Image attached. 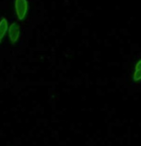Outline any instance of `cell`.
Wrapping results in <instances>:
<instances>
[{
	"label": "cell",
	"mask_w": 141,
	"mask_h": 146,
	"mask_svg": "<svg viewBox=\"0 0 141 146\" xmlns=\"http://www.w3.org/2000/svg\"><path fill=\"white\" fill-rule=\"evenodd\" d=\"M8 28H9V23L6 17L0 18V43L3 41L4 38L6 36V34L8 32Z\"/></svg>",
	"instance_id": "4"
},
{
	"label": "cell",
	"mask_w": 141,
	"mask_h": 146,
	"mask_svg": "<svg viewBox=\"0 0 141 146\" xmlns=\"http://www.w3.org/2000/svg\"><path fill=\"white\" fill-rule=\"evenodd\" d=\"M129 83L134 90H141V53L134 59L130 71Z\"/></svg>",
	"instance_id": "1"
},
{
	"label": "cell",
	"mask_w": 141,
	"mask_h": 146,
	"mask_svg": "<svg viewBox=\"0 0 141 146\" xmlns=\"http://www.w3.org/2000/svg\"><path fill=\"white\" fill-rule=\"evenodd\" d=\"M8 36H9V40L13 45L18 43L20 38V26L17 22H12L9 25L8 28Z\"/></svg>",
	"instance_id": "3"
},
{
	"label": "cell",
	"mask_w": 141,
	"mask_h": 146,
	"mask_svg": "<svg viewBox=\"0 0 141 146\" xmlns=\"http://www.w3.org/2000/svg\"><path fill=\"white\" fill-rule=\"evenodd\" d=\"M15 17L19 21H23L29 13L28 0H14Z\"/></svg>",
	"instance_id": "2"
}]
</instances>
